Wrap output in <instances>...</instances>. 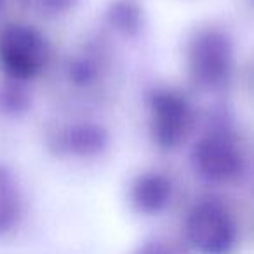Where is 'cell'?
Returning a JSON list of instances; mask_svg holds the SVG:
<instances>
[{"label": "cell", "mask_w": 254, "mask_h": 254, "mask_svg": "<svg viewBox=\"0 0 254 254\" xmlns=\"http://www.w3.org/2000/svg\"><path fill=\"white\" fill-rule=\"evenodd\" d=\"M193 164L202 178L212 183H223L239 176L244 160L235 141L226 132L214 131L197 141Z\"/></svg>", "instance_id": "obj_5"}, {"label": "cell", "mask_w": 254, "mask_h": 254, "mask_svg": "<svg viewBox=\"0 0 254 254\" xmlns=\"http://www.w3.org/2000/svg\"><path fill=\"white\" fill-rule=\"evenodd\" d=\"M173 197V183L167 176L155 171L139 174L131 187L134 207L143 214H159L169 205Z\"/></svg>", "instance_id": "obj_6"}, {"label": "cell", "mask_w": 254, "mask_h": 254, "mask_svg": "<svg viewBox=\"0 0 254 254\" xmlns=\"http://www.w3.org/2000/svg\"><path fill=\"white\" fill-rule=\"evenodd\" d=\"M152 134L164 150L180 148L195 126V115L190 103L181 94L169 89H157L150 96Z\"/></svg>", "instance_id": "obj_4"}, {"label": "cell", "mask_w": 254, "mask_h": 254, "mask_svg": "<svg viewBox=\"0 0 254 254\" xmlns=\"http://www.w3.org/2000/svg\"><path fill=\"white\" fill-rule=\"evenodd\" d=\"M233 68V42L218 28L200 30L188 47V70L198 85L219 89L230 80Z\"/></svg>", "instance_id": "obj_3"}, {"label": "cell", "mask_w": 254, "mask_h": 254, "mask_svg": "<svg viewBox=\"0 0 254 254\" xmlns=\"http://www.w3.org/2000/svg\"><path fill=\"white\" fill-rule=\"evenodd\" d=\"M40 4L53 12H64L73 7L77 0H40Z\"/></svg>", "instance_id": "obj_13"}, {"label": "cell", "mask_w": 254, "mask_h": 254, "mask_svg": "<svg viewBox=\"0 0 254 254\" xmlns=\"http://www.w3.org/2000/svg\"><path fill=\"white\" fill-rule=\"evenodd\" d=\"M21 216V193L11 171L0 166V233L7 232Z\"/></svg>", "instance_id": "obj_8"}, {"label": "cell", "mask_w": 254, "mask_h": 254, "mask_svg": "<svg viewBox=\"0 0 254 254\" xmlns=\"http://www.w3.org/2000/svg\"><path fill=\"white\" fill-rule=\"evenodd\" d=\"M108 21L124 35H134L141 26V9L132 0H115L110 5Z\"/></svg>", "instance_id": "obj_9"}, {"label": "cell", "mask_w": 254, "mask_h": 254, "mask_svg": "<svg viewBox=\"0 0 254 254\" xmlns=\"http://www.w3.org/2000/svg\"><path fill=\"white\" fill-rule=\"evenodd\" d=\"M2 99H4V105L7 106L11 112H18V110H23L26 106L25 92H21V89L14 87V85L9 87V91L2 96Z\"/></svg>", "instance_id": "obj_12"}, {"label": "cell", "mask_w": 254, "mask_h": 254, "mask_svg": "<svg viewBox=\"0 0 254 254\" xmlns=\"http://www.w3.org/2000/svg\"><path fill=\"white\" fill-rule=\"evenodd\" d=\"M2 4H4V0H0V5H2Z\"/></svg>", "instance_id": "obj_14"}, {"label": "cell", "mask_w": 254, "mask_h": 254, "mask_svg": "<svg viewBox=\"0 0 254 254\" xmlns=\"http://www.w3.org/2000/svg\"><path fill=\"white\" fill-rule=\"evenodd\" d=\"M49 47L44 35L30 25L11 23L0 30V66L12 80H30L44 70Z\"/></svg>", "instance_id": "obj_2"}, {"label": "cell", "mask_w": 254, "mask_h": 254, "mask_svg": "<svg viewBox=\"0 0 254 254\" xmlns=\"http://www.w3.org/2000/svg\"><path fill=\"white\" fill-rule=\"evenodd\" d=\"M131 254H181V251L166 240H150L134 249Z\"/></svg>", "instance_id": "obj_10"}, {"label": "cell", "mask_w": 254, "mask_h": 254, "mask_svg": "<svg viewBox=\"0 0 254 254\" xmlns=\"http://www.w3.org/2000/svg\"><path fill=\"white\" fill-rule=\"evenodd\" d=\"M187 239L200 254H232L239 242V225L225 204L202 200L191 207L185 223Z\"/></svg>", "instance_id": "obj_1"}, {"label": "cell", "mask_w": 254, "mask_h": 254, "mask_svg": "<svg viewBox=\"0 0 254 254\" xmlns=\"http://www.w3.org/2000/svg\"><path fill=\"white\" fill-rule=\"evenodd\" d=\"M66 150L80 157L96 155L108 145V136L105 129L96 124H78L70 127L63 138Z\"/></svg>", "instance_id": "obj_7"}, {"label": "cell", "mask_w": 254, "mask_h": 254, "mask_svg": "<svg viewBox=\"0 0 254 254\" xmlns=\"http://www.w3.org/2000/svg\"><path fill=\"white\" fill-rule=\"evenodd\" d=\"M70 75L73 77V80L77 82V84H89V82L94 78L96 71H94V68H92V64L87 63V61H77V63L70 68Z\"/></svg>", "instance_id": "obj_11"}]
</instances>
